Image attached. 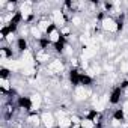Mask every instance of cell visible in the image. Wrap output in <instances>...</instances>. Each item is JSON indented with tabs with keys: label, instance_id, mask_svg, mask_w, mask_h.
<instances>
[{
	"label": "cell",
	"instance_id": "6da1fadb",
	"mask_svg": "<svg viewBox=\"0 0 128 128\" xmlns=\"http://www.w3.org/2000/svg\"><path fill=\"white\" fill-rule=\"evenodd\" d=\"M122 94H124L122 88H120L119 84L114 86V88L112 89L110 95H108V102H110L112 106H118V104L120 102V100H122Z\"/></svg>",
	"mask_w": 128,
	"mask_h": 128
},
{
	"label": "cell",
	"instance_id": "7a4b0ae2",
	"mask_svg": "<svg viewBox=\"0 0 128 128\" xmlns=\"http://www.w3.org/2000/svg\"><path fill=\"white\" fill-rule=\"evenodd\" d=\"M80 76H82V72H80L77 68H71V70L68 71V78H70L71 86H74V88L80 86Z\"/></svg>",
	"mask_w": 128,
	"mask_h": 128
},
{
	"label": "cell",
	"instance_id": "3957f363",
	"mask_svg": "<svg viewBox=\"0 0 128 128\" xmlns=\"http://www.w3.org/2000/svg\"><path fill=\"white\" fill-rule=\"evenodd\" d=\"M32 106H33V104H32L30 96H24V95H21V96L17 98V107H18V108H23V110H26V112H30Z\"/></svg>",
	"mask_w": 128,
	"mask_h": 128
},
{
	"label": "cell",
	"instance_id": "277c9868",
	"mask_svg": "<svg viewBox=\"0 0 128 128\" xmlns=\"http://www.w3.org/2000/svg\"><path fill=\"white\" fill-rule=\"evenodd\" d=\"M65 45H66V36H63V35H62L60 39L53 42V48H54L56 53H63V51H65Z\"/></svg>",
	"mask_w": 128,
	"mask_h": 128
},
{
	"label": "cell",
	"instance_id": "5b68a950",
	"mask_svg": "<svg viewBox=\"0 0 128 128\" xmlns=\"http://www.w3.org/2000/svg\"><path fill=\"white\" fill-rule=\"evenodd\" d=\"M92 84H94V78H92L89 74L82 72V76H80V86H83V88H89V86H92Z\"/></svg>",
	"mask_w": 128,
	"mask_h": 128
},
{
	"label": "cell",
	"instance_id": "8992f818",
	"mask_svg": "<svg viewBox=\"0 0 128 128\" xmlns=\"http://www.w3.org/2000/svg\"><path fill=\"white\" fill-rule=\"evenodd\" d=\"M27 48H29L27 39H26V38H23V36H21V38H18V39H17V50H18L20 53H24Z\"/></svg>",
	"mask_w": 128,
	"mask_h": 128
},
{
	"label": "cell",
	"instance_id": "52a82bcc",
	"mask_svg": "<svg viewBox=\"0 0 128 128\" xmlns=\"http://www.w3.org/2000/svg\"><path fill=\"white\" fill-rule=\"evenodd\" d=\"M114 24H116V32H118V33H119V32H122V30H124V27H125V14H120V15L116 18Z\"/></svg>",
	"mask_w": 128,
	"mask_h": 128
},
{
	"label": "cell",
	"instance_id": "ba28073f",
	"mask_svg": "<svg viewBox=\"0 0 128 128\" xmlns=\"http://www.w3.org/2000/svg\"><path fill=\"white\" fill-rule=\"evenodd\" d=\"M51 44H53V42H51V39H50L48 36H41V38L38 39V45H39V48H42V50H47Z\"/></svg>",
	"mask_w": 128,
	"mask_h": 128
},
{
	"label": "cell",
	"instance_id": "9c48e42d",
	"mask_svg": "<svg viewBox=\"0 0 128 128\" xmlns=\"http://www.w3.org/2000/svg\"><path fill=\"white\" fill-rule=\"evenodd\" d=\"M23 20H24V17H23V14H21L20 11H15V12H14V15L11 17V20H9V23H14V24H17V26H18V24H20V23H21Z\"/></svg>",
	"mask_w": 128,
	"mask_h": 128
},
{
	"label": "cell",
	"instance_id": "30bf717a",
	"mask_svg": "<svg viewBox=\"0 0 128 128\" xmlns=\"http://www.w3.org/2000/svg\"><path fill=\"white\" fill-rule=\"evenodd\" d=\"M113 119L118 120V122H122V120L125 119V112H124V108H116V110L113 112Z\"/></svg>",
	"mask_w": 128,
	"mask_h": 128
},
{
	"label": "cell",
	"instance_id": "8fae6325",
	"mask_svg": "<svg viewBox=\"0 0 128 128\" xmlns=\"http://www.w3.org/2000/svg\"><path fill=\"white\" fill-rule=\"evenodd\" d=\"M0 51H2V59H6V57H11L12 59V56H14L12 50L9 47H6V45H3L2 48H0Z\"/></svg>",
	"mask_w": 128,
	"mask_h": 128
},
{
	"label": "cell",
	"instance_id": "7c38bea8",
	"mask_svg": "<svg viewBox=\"0 0 128 128\" xmlns=\"http://www.w3.org/2000/svg\"><path fill=\"white\" fill-rule=\"evenodd\" d=\"M9 76H11V71H9L8 68H5V66H3L2 70H0V77H2V80H3V82H5Z\"/></svg>",
	"mask_w": 128,
	"mask_h": 128
},
{
	"label": "cell",
	"instance_id": "4fadbf2b",
	"mask_svg": "<svg viewBox=\"0 0 128 128\" xmlns=\"http://www.w3.org/2000/svg\"><path fill=\"white\" fill-rule=\"evenodd\" d=\"M11 32H9V29H8V24H5L3 27H2V30H0V35H2V39H6V36L9 35Z\"/></svg>",
	"mask_w": 128,
	"mask_h": 128
},
{
	"label": "cell",
	"instance_id": "5bb4252c",
	"mask_svg": "<svg viewBox=\"0 0 128 128\" xmlns=\"http://www.w3.org/2000/svg\"><path fill=\"white\" fill-rule=\"evenodd\" d=\"M102 6H104L106 12H112V11H113V6H114V3H112V2H104V3H102Z\"/></svg>",
	"mask_w": 128,
	"mask_h": 128
},
{
	"label": "cell",
	"instance_id": "9a60e30c",
	"mask_svg": "<svg viewBox=\"0 0 128 128\" xmlns=\"http://www.w3.org/2000/svg\"><path fill=\"white\" fill-rule=\"evenodd\" d=\"M8 29H9V32H11V33H15V32H17V29H18V26H17V24H14V23H8Z\"/></svg>",
	"mask_w": 128,
	"mask_h": 128
},
{
	"label": "cell",
	"instance_id": "2e32d148",
	"mask_svg": "<svg viewBox=\"0 0 128 128\" xmlns=\"http://www.w3.org/2000/svg\"><path fill=\"white\" fill-rule=\"evenodd\" d=\"M33 20H35V14H30V15L26 18V23H32Z\"/></svg>",
	"mask_w": 128,
	"mask_h": 128
},
{
	"label": "cell",
	"instance_id": "e0dca14e",
	"mask_svg": "<svg viewBox=\"0 0 128 128\" xmlns=\"http://www.w3.org/2000/svg\"><path fill=\"white\" fill-rule=\"evenodd\" d=\"M80 128H88V126H84V125H82V126H80Z\"/></svg>",
	"mask_w": 128,
	"mask_h": 128
}]
</instances>
